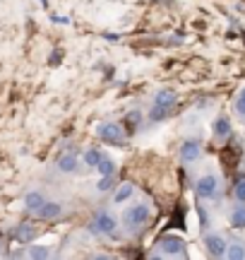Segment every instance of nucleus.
Instances as JSON below:
<instances>
[{"label":"nucleus","mask_w":245,"mask_h":260,"mask_svg":"<svg viewBox=\"0 0 245 260\" xmlns=\"http://www.w3.org/2000/svg\"><path fill=\"white\" fill-rule=\"evenodd\" d=\"M58 169L65 171V174L75 171V169H77V157H75V154H65V157H61V159H58Z\"/></svg>","instance_id":"obj_11"},{"label":"nucleus","mask_w":245,"mask_h":260,"mask_svg":"<svg viewBox=\"0 0 245 260\" xmlns=\"http://www.w3.org/2000/svg\"><path fill=\"white\" fill-rule=\"evenodd\" d=\"M132 191H135V188H132L130 183H122L121 188H118V193L113 195V200H116V202H125V200L132 195Z\"/></svg>","instance_id":"obj_16"},{"label":"nucleus","mask_w":245,"mask_h":260,"mask_svg":"<svg viewBox=\"0 0 245 260\" xmlns=\"http://www.w3.org/2000/svg\"><path fill=\"white\" fill-rule=\"evenodd\" d=\"M84 162H87L89 166H96V164L101 162V152H99V149H87V154H84Z\"/></svg>","instance_id":"obj_18"},{"label":"nucleus","mask_w":245,"mask_h":260,"mask_svg":"<svg viewBox=\"0 0 245 260\" xmlns=\"http://www.w3.org/2000/svg\"><path fill=\"white\" fill-rule=\"evenodd\" d=\"M199 149H202L199 140H187V142H183V147H181V159H183V162H195V159L199 157Z\"/></svg>","instance_id":"obj_6"},{"label":"nucleus","mask_w":245,"mask_h":260,"mask_svg":"<svg viewBox=\"0 0 245 260\" xmlns=\"http://www.w3.org/2000/svg\"><path fill=\"white\" fill-rule=\"evenodd\" d=\"M154 104L171 109V106L176 104V92H173V89H161V92H156V97H154Z\"/></svg>","instance_id":"obj_10"},{"label":"nucleus","mask_w":245,"mask_h":260,"mask_svg":"<svg viewBox=\"0 0 245 260\" xmlns=\"http://www.w3.org/2000/svg\"><path fill=\"white\" fill-rule=\"evenodd\" d=\"M214 132H216L219 137H226V135L231 132V123H229V118H216V123H214Z\"/></svg>","instance_id":"obj_14"},{"label":"nucleus","mask_w":245,"mask_h":260,"mask_svg":"<svg viewBox=\"0 0 245 260\" xmlns=\"http://www.w3.org/2000/svg\"><path fill=\"white\" fill-rule=\"evenodd\" d=\"M29 258H51V251L44 248V246H34V248L29 251Z\"/></svg>","instance_id":"obj_21"},{"label":"nucleus","mask_w":245,"mask_h":260,"mask_svg":"<svg viewBox=\"0 0 245 260\" xmlns=\"http://www.w3.org/2000/svg\"><path fill=\"white\" fill-rule=\"evenodd\" d=\"M159 248L166 256H181L185 251V244L183 239H178V236H164V239H159Z\"/></svg>","instance_id":"obj_3"},{"label":"nucleus","mask_w":245,"mask_h":260,"mask_svg":"<svg viewBox=\"0 0 245 260\" xmlns=\"http://www.w3.org/2000/svg\"><path fill=\"white\" fill-rule=\"evenodd\" d=\"M231 222H233V227H245V207H236L233 210V214H231Z\"/></svg>","instance_id":"obj_17"},{"label":"nucleus","mask_w":245,"mask_h":260,"mask_svg":"<svg viewBox=\"0 0 245 260\" xmlns=\"http://www.w3.org/2000/svg\"><path fill=\"white\" fill-rule=\"evenodd\" d=\"M99 137L106 142H113V145H122V128L116 123H104L99 128Z\"/></svg>","instance_id":"obj_5"},{"label":"nucleus","mask_w":245,"mask_h":260,"mask_svg":"<svg viewBox=\"0 0 245 260\" xmlns=\"http://www.w3.org/2000/svg\"><path fill=\"white\" fill-rule=\"evenodd\" d=\"M149 219V207L147 205H135L125 212V224L127 227H139Z\"/></svg>","instance_id":"obj_2"},{"label":"nucleus","mask_w":245,"mask_h":260,"mask_svg":"<svg viewBox=\"0 0 245 260\" xmlns=\"http://www.w3.org/2000/svg\"><path fill=\"white\" fill-rule=\"evenodd\" d=\"M94 169H96L101 176H106V174H116V164H113L111 159H104V157H101V162H99Z\"/></svg>","instance_id":"obj_13"},{"label":"nucleus","mask_w":245,"mask_h":260,"mask_svg":"<svg viewBox=\"0 0 245 260\" xmlns=\"http://www.w3.org/2000/svg\"><path fill=\"white\" fill-rule=\"evenodd\" d=\"M236 111L245 116V89L241 92V97H238V101H236Z\"/></svg>","instance_id":"obj_23"},{"label":"nucleus","mask_w":245,"mask_h":260,"mask_svg":"<svg viewBox=\"0 0 245 260\" xmlns=\"http://www.w3.org/2000/svg\"><path fill=\"white\" fill-rule=\"evenodd\" d=\"M207 251L212 253V256H216V258H221V256H226V241L221 239V236H216V234H212V236H207Z\"/></svg>","instance_id":"obj_7"},{"label":"nucleus","mask_w":245,"mask_h":260,"mask_svg":"<svg viewBox=\"0 0 245 260\" xmlns=\"http://www.w3.org/2000/svg\"><path fill=\"white\" fill-rule=\"evenodd\" d=\"M226 253H229V258H231V260H241V258H245L243 246H238V244H233L231 248H226Z\"/></svg>","instance_id":"obj_20"},{"label":"nucleus","mask_w":245,"mask_h":260,"mask_svg":"<svg viewBox=\"0 0 245 260\" xmlns=\"http://www.w3.org/2000/svg\"><path fill=\"white\" fill-rule=\"evenodd\" d=\"M216 188H219V181H216V176H212V174H207V176H202V179L197 181V195H199V197H214V195H216Z\"/></svg>","instance_id":"obj_4"},{"label":"nucleus","mask_w":245,"mask_h":260,"mask_svg":"<svg viewBox=\"0 0 245 260\" xmlns=\"http://www.w3.org/2000/svg\"><path fill=\"white\" fill-rule=\"evenodd\" d=\"M15 236H17V241H19V244H29V241L36 236V227H34V224H29V222H24V224H19V227H17Z\"/></svg>","instance_id":"obj_9"},{"label":"nucleus","mask_w":245,"mask_h":260,"mask_svg":"<svg viewBox=\"0 0 245 260\" xmlns=\"http://www.w3.org/2000/svg\"><path fill=\"white\" fill-rule=\"evenodd\" d=\"M166 116H168V109H166V106L154 104V109H152V114H149V121H152V123H156V121H164Z\"/></svg>","instance_id":"obj_15"},{"label":"nucleus","mask_w":245,"mask_h":260,"mask_svg":"<svg viewBox=\"0 0 245 260\" xmlns=\"http://www.w3.org/2000/svg\"><path fill=\"white\" fill-rule=\"evenodd\" d=\"M0 253H2V241H0Z\"/></svg>","instance_id":"obj_24"},{"label":"nucleus","mask_w":245,"mask_h":260,"mask_svg":"<svg viewBox=\"0 0 245 260\" xmlns=\"http://www.w3.org/2000/svg\"><path fill=\"white\" fill-rule=\"evenodd\" d=\"M44 202H46V200H44L41 193H27V197H24V205H27V210H31V212H36Z\"/></svg>","instance_id":"obj_12"},{"label":"nucleus","mask_w":245,"mask_h":260,"mask_svg":"<svg viewBox=\"0 0 245 260\" xmlns=\"http://www.w3.org/2000/svg\"><path fill=\"white\" fill-rule=\"evenodd\" d=\"M113 181H116V174H106V176H101V181H99V191L104 193V191H108L111 186H113Z\"/></svg>","instance_id":"obj_19"},{"label":"nucleus","mask_w":245,"mask_h":260,"mask_svg":"<svg viewBox=\"0 0 245 260\" xmlns=\"http://www.w3.org/2000/svg\"><path fill=\"white\" fill-rule=\"evenodd\" d=\"M61 212H62L61 202H44V205L36 210V214H39L41 219H56V217H61Z\"/></svg>","instance_id":"obj_8"},{"label":"nucleus","mask_w":245,"mask_h":260,"mask_svg":"<svg viewBox=\"0 0 245 260\" xmlns=\"http://www.w3.org/2000/svg\"><path fill=\"white\" fill-rule=\"evenodd\" d=\"M116 227H118V222H116V217H111L108 212H99V214L94 217V222H92V231H94V234H113Z\"/></svg>","instance_id":"obj_1"},{"label":"nucleus","mask_w":245,"mask_h":260,"mask_svg":"<svg viewBox=\"0 0 245 260\" xmlns=\"http://www.w3.org/2000/svg\"><path fill=\"white\" fill-rule=\"evenodd\" d=\"M236 197H238L241 202H245V176L236 181Z\"/></svg>","instance_id":"obj_22"}]
</instances>
